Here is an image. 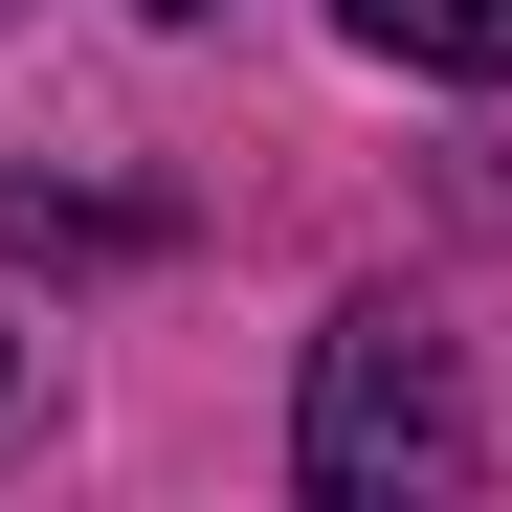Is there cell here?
<instances>
[{
	"label": "cell",
	"mask_w": 512,
	"mask_h": 512,
	"mask_svg": "<svg viewBox=\"0 0 512 512\" xmlns=\"http://www.w3.org/2000/svg\"><path fill=\"white\" fill-rule=\"evenodd\" d=\"M134 23H201V0H134Z\"/></svg>",
	"instance_id": "cell-3"
},
{
	"label": "cell",
	"mask_w": 512,
	"mask_h": 512,
	"mask_svg": "<svg viewBox=\"0 0 512 512\" xmlns=\"http://www.w3.org/2000/svg\"><path fill=\"white\" fill-rule=\"evenodd\" d=\"M334 23H357L379 67H446V90H490V67H512V0H334Z\"/></svg>",
	"instance_id": "cell-2"
},
{
	"label": "cell",
	"mask_w": 512,
	"mask_h": 512,
	"mask_svg": "<svg viewBox=\"0 0 512 512\" xmlns=\"http://www.w3.org/2000/svg\"><path fill=\"white\" fill-rule=\"evenodd\" d=\"M290 468L334 490V512H379V490H446L468 468V401H446V334H423L401 290H357L312 334V401H290Z\"/></svg>",
	"instance_id": "cell-1"
}]
</instances>
